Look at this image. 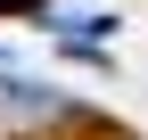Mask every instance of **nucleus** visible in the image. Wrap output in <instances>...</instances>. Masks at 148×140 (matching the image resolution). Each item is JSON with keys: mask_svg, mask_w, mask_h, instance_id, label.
Listing matches in <instances>:
<instances>
[{"mask_svg": "<svg viewBox=\"0 0 148 140\" xmlns=\"http://www.w3.org/2000/svg\"><path fill=\"white\" fill-rule=\"evenodd\" d=\"M49 140H132V132H123V124H107V115H66Z\"/></svg>", "mask_w": 148, "mask_h": 140, "instance_id": "f257e3e1", "label": "nucleus"}]
</instances>
